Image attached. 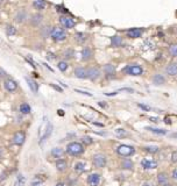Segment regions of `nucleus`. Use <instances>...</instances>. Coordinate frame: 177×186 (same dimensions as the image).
Wrapping results in <instances>:
<instances>
[{
	"instance_id": "e433bc0d",
	"label": "nucleus",
	"mask_w": 177,
	"mask_h": 186,
	"mask_svg": "<svg viewBox=\"0 0 177 186\" xmlns=\"http://www.w3.org/2000/svg\"><path fill=\"white\" fill-rule=\"evenodd\" d=\"M75 40H76L78 43H83V42L86 41V35H85L84 33H77V34L75 35Z\"/></svg>"
},
{
	"instance_id": "ea45409f",
	"label": "nucleus",
	"mask_w": 177,
	"mask_h": 186,
	"mask_svg": "<svg viewBox=\"0 0 177 186\" xmlns=\"http://www.w3.org/2000/svg\"><path fill=\"white\" fill-rule=\"evenodd\" d=\"M82 142H83L84 144H86V146H90V144L93 143V140H92V137H90V136H83V137H82Z\"/></svg>"
},
{
	"instance_id": "f03ea898",
	"label": "nucleus",
	"mask_w": 177,
	"mask_h": 186,
	"mask_svg": "<svg viewBox=\"0 0 177 186\" xmlns=\"http://www.w3.org/2000/svg\"><path fill=\"white\" fill-rule=\"evenodd\" d=\"M116 152L121 157H129L135 154V148L129 144H119L116 148Z\"/></svg>"
},
{
	"instance_id": "a18cd8bd",
	"label": "nucleus",
	"mask_w": 177,
	"mask_h": 186,
	"mask_svg": "<svg viewBox=\"0 0 177 186\" xmlns=\"http://www.w3.org/2000/svg\"><path fill=\"white\" fill-rule=\"evenodd\" d=\"M77 93H80V94H84V95H87V97H92V93H90V92H86V91H82V90H75Z\"/></svg>"
},
{
	"instance_id": "052dcab7",
	"label": "nucleus",
	"mask_w": 177,
	"mask_h": 186,
	"mask_svg": "<svg viewBox=\"0 0 177 186\" xmlns=\"http://www.w3.org/2000/svg\"><path fill=\"white\" fill-rule=\"evenodd\" d=\"M59 115H63L64 113H63V111H59Z\"/></svg>"
},
{
	"instance_id": "09e8293b",
	"label": "nucleus",
	"mask_w": 177,
	"mask_h": 186,
	"mask_svg": "<svg viewBox=\"0 0 177 186\" xmlns=\"http://www.w3.org/2000/svg\"><path fill=\"white\" fill-rule=\"evenodd\" d=\"M173 178H174L175 180H177V169L173 171Z\"/></svg>"
},
{
	"instance_id": "864d4df0",
	"label": "nucleus",
	"mask_w": 177,
	"mask_h": 186,
	"mask_svg": "<svg viewBox=\"0 0 177 186\" xmlns=\"http://www.w3.org/2000/svg\"><path fill=\"white\" fill-rule=\"evenodd\" d=\"M5 176H6V174H5V173H1V174H0V180H4V179H5V178H6V177H5Z\"/></svg>"
},
{
	"instance_id": "1a4fd4ad",
	"label": "nucleus",
	"mask_w": 177,
	"mask_h": 186,
	"mask_svg": "<svg viewBox=\"0 0 177 186\" xmlns=\"http://www.w3.org/2000/svg\"><path fill=\"white\" fill-rule=\"evenodd\" d=\"M100 76H101V71H100V69L98 68H96V66H91V68H89L87 69V78L90 79V80H97L98 78H100Z\"/></svg>"
},
{
	"instance_id": "9b49d317",
	"label": "nucleus",
	"mask_w": 177,
	"mask_h": 186,
	"mask_svg": "<svg viewBox=\"0 0 177 186\" xmlns=\"http://www.w3.org/2000/svg\"><path fill=\"white\" fill-rule=\"evenodd\" d=\"M27 19H28V14L26 9H19L14 15V21L17 23H23Z\"/></svg>"
},
{
	"instance_id": "412c9836",
	"label": "nucleus",
	"mask_w": 177,
	"mask_h": 186,
	"mask_svg": "<svg viewBox=\"0 0 177 186\" xmlns=\"http://www.w3.org/2000/svg\"><path fill=\"white\" fill-rule=\"evenodd\" d=\"M165 74L174 77V76H177V63H169L165 68Z\"/></svg>"
},
{
	"instance_id": "79ce46f5",
	"label": "nucleus",
	"mask_w": 177,
	"mask_h": 186,
	"mask_svg": "<svg viewBox=\"0 0 177 186\" xmlns=\"http://www.w3.org/2000/svg\"><path fill=\"white\" fill-rule=\"evenodd\" d=\"M171 162L174 163V164H177V151H174L173 154H171Z\"/></svg>"
},
{
	"instance_id": "bf43d9fd",
	"label": "nucleus",
	"mask_w": 177,
	"mask_h": 186,
	"mask_svg": "<svg viewBox=\"0 0 177 186\" xmlns=\"http://www.w3.org/2000/svg\"><path fill=\"white\" fill-rule=\"evenodd\" d=\"M171 136H173V137H174V138H177V133H174V134H173V135H171Z\"/></svg>"
},
{
	"instance_id": "a19ab883",
	"label": "nucleus",
	"mask_w": 177,
	"mask_h": 186,
	"mask_svg": "<svg viewBox=\"0 0 177 186\" xmlns=\"http://www.w3.org/2000/svg\"><path fill=\"white\" fill-rule=\"evenodd\" d=\"M42 183H43V180H42V179H39V176H38V177L32 182V186H41Z\"/></svg>"
},
{
	"instance_id": "0eeeda50",
	"label": "nucleus",
	"mask_w": 177,
	"mask_h": 186,
	"mask_svg": "<svg viewBox=\"0 0 177 186\" xmlns=\"http://www.w3.org/2000/svg\"><path fill=\"white\" fill-rule=\"evenodd\" d=\"M4 87L8 92H14L18 89V83L14 79H12V78H6L4 80Z\"/></svg>"
},
{
	"instance_id": "20e7f679",
	"label": "nucleus",
	"mask_w": 177,
	"mask_h": 186,
	"mask_svg": "<svg viewBox=\"0 0 177 186\" xmlns=\"http://www.w3.org/2000/svg\"><path fill=\"white\" fill-rule=\"evenodd\" d=\"M50 37H51L55 42H62V41H64V40L68 37V34H66V32H65L64 28H61V27H53Z\"/></svg>"
},
{
	"instance_id": "f8f14e48",
	"label": "nucleus",
	"mask_w": 177,
	"mask_h": 186,
	"mask_svg": "<svg viewBox=\"0 0 177 186\" xmlns=\"http://www.w3.org/2000/svg\"><path fill=\"white\" fill-rule=\"evenodd\" d=\"M26 141V134L23 131H17L13 136V143L17 146H22Z\"/></svg>"
},
{
	"instance_id": "de8ad7c7",
	"label": "nucleus",
	"mask_w": 177,
	"mask_h": 186,
	"mask_svg": "<svg viewBox=\"0 0 177 186\" xmlns=\"http://www.w3.org/2000/svg\"><path fill=\"white\" fill-rule=\"evenodd\" d=\"M119 91H116V92H111V93H105V95H107V97H112V95H116V94H118Z\"/></svg>"
},
{
	"instance_id": "58836bf2",
	"label": "nucleus",
	"mask_w": 177,
	"mask_h": 186,
	"mask_svg": "<svg viewBox=\"0 0 177 186\" xmlns=\"http://www.w3.org/2000/svg\"><path fill=\"white\" fill-rule=\"evenodd\" d=\"M116 135L119 136V137H126L127 136V131L125 129H122V128H118V129H116Z\"/></svg>"
},
{
	"instance_id": "bb28decb",
	"label": "nucleus",
	"mask_w": 177,
	"mask_h": 186,
	"mask_svg": "<svg viewBox=\"0 0 177 186\" xmlns=\"http://www.w3.org/2000/svg\"><path fill=\"white\" fill-rule=\"evenodd\" d=\"M64 155V150L62 148H54L53 150H51V156L53 157H55V158H62V156Z\"/></svg>"
},
{
	"instance_id": "473e14b6",
	"label": "nucleus",
	"mask_w": 177,
	"mask_h": 186,
	"mask_svg": "<svg viewBox=\"0 0 177 186\" xmlns=\"http://www.w3.org/2000/svg\"><path fill=\"white\" fill-rule=\"evenodd\" d=\"M146 129L149 130V131H152V133H155V134H158V135H165V134H167V130L160 129V128H153V127H147Z\"/></svg>"
},
{
	"instance_id": "dca6fc26",
	"label": "nucleus",
	"mask_w": 177,
	"mask_h": 186,
	"mask_svg": "<svg viewBox=\"0 0 177 186\" xmlns=\"http://www.w3.org/2000/svg\"><path fill=\"white\" fill-rule=\"evenodd\" d=\"M152 81H153V84H154V85L160 86V85H163V84H165L167 79H165V77H164L163 74H154V76H153V78H152Z\"/></svg>"
},
{
	"instance_id": "7c9ffc66",
	"label": "nucleus",
	"mask_w": 177,
	"mask_h": 186,
	"mask_svg": "<svg viewBox=\"0 0 177 186\" xmlns=\"http://www.w3.org/2000/svg\"><path fill=\"white\" fill-rule=\"evenodd\" d=\"M6 34L7 36H13L17 34V29L14 26H11V25H7L6 26Z\"/></svg>"
},
{
	"instance_id": "f3484780",
	"label": "nucleus",
	"mask_w": 177,
	"mask_h": 186,
	"mask_svg": "<svg viewBox=\"0 0 177 186\" xmlns=\"http://www.w3.org/2000/svg\"><path fill=\"white\" fill-rule=\"evenodd\" d=\"M80 55H82V59L83 61H90L93 57V51H92L91 48L85 47V48L82 49V54Z\"/></svg>"
},
{
	"instance_id": "c9c22d12",
	"label": "nucleus",
	"mask_w": 177,
	"mask_h": 186,
	"mask_svg": "<svg viewBox=\"0 0 177 186\" xmlns=\"http://www.w3.org/2000/svg\"><path fill=\"white\" fill-rule=\"evenodd\" d=\"M51 29H53V27H43V28H42V30H41L42 36L43 37L50 36V35H51Z\"/></svg>"
},
{
	"instance_id": "f704fd0d",
	"label": "nucleus",
	"mask_w": 177,
	"mask_h": 186,
	"mask_svg": "<svg viewBox=\"0 0 177 186\" xmlns=\"http://www.w3.org/2000/svg\"><path fill=\"white\" fill-rule=\"evenodd\" d=\"M57 68H59V71L64 72V71H66V69L69 68V65H68V63H66L65 61H61V62L57 63Z\"/></svg>"
},
{
	"instance_id": "5fc2aeb1",
	"label": "nucleus",
	"mask_w": 177,
	"mask_h": 186,
	"mask_svg": "<svg viewBox=\"0 0 177 186\" xmlns=\"http://www.w3.org/2000/svg\"><path fill=\"white\" fill-rule=\"evenodd\" d=\"M99 106H101V107H106V105L104 104V101H100V102H98Z\"/></svg>"
},
{
	"instance_id": "423d86ee",
	"label": "nucleus",
	"mask_w": 177,
	"mask_h": 186,
	"mask_svg": "<svg viewBox=\"0 0 177 186\" xmlns=\"http://www.w3.org/2000/svg\"><path fill=\"white\" fill-rule=\"evenodd\" d=\"M59 23L62 25L63 28H66V29H71L76 26L75 20L71 17H66V15H61L59 17Z\"/></svg>"
},
{
	"instance_id": "4be33fe9",
	"label": "nucleus",
	"mask_w": 177,
	"mask_h": 186,
	"mask_svg": "<svg viewBox=\"0 0 177 186\" xmlns=\"http://www.w3.org/2000/svg\"><path fill=\"white\" fill-rule=\"evenodd\" d=\"M26 81H27L29 89L32 90V92L38 93V91H39V84H38L34 79H32V78H29V77H26Z\"/></svg>"
},
{
	"instance_id": "13d9d810",
	"label": "nucleus",
	"mask_w": 177,
	"mask_h": 186,
	"mask_svg": "<svg viewBox=\"0 0 177 186\" xmlns=\"http://www.w3.org/2000/svg\"><path fill=\"white\" fill-rule=\"evenodd\" d=\"M141 186H152V185H150L149 183H147V182H146V183H143V184H142Z\"/></svg>"
},
{
	"instance_id": "4468645a",
	"label": "nucleus",
	"mask_w": 177,
	"mask_h": 186,
	"mask_svg": "<svg viewBox=\"0 0 177 186\" xmlns=\"http://www.w3.org/2000/svg\"><path fill=\"white\" fill-rule=\"evenodd\" d=\"M29 21H30V25H32V26L39 27L40 25L42 23V21H43V15H42L41 13H35V14H33V15L30 17Z\"/></svg>"
},
{
	"instance_id": "7ed1b4c3",
	"label": "nucleus",
	"mask_w": 177,
	"mask_h": 186,
	"mask_svg": "<svg viewBox=\"0 0 177 186\" xmlns=\"http://www.w3.org/2000/svg\"><path fill=\"white\" fill-rule=\"evenodd\" d=\"M122 74L128 76H141L143 74V69L139 64H128L122 69Z\"/></svg>"
},
{
	"instance_id": "3c124183",
	"label": "nucleus",
	"mask_w": 177,
	"mask_h": 186,
	"mask_svg": "<svg viewBox=\"0 0 177 186\" xmlns=\"http://www.w3.org/2000/svg\"><path fill=\"white\" fill-rule=\"evenodd\" d=\"M47 57H48L49 59H54V58H55V55H54V54H50V53H49V54L47 55Z\"/></svg>"
},
{
	"instance_id": "a878e982",
	"label": "nucleus",
	"mask_w": 177,
	"mask_h": 186,
	"mask_svg": "<svg viewBox=\"0 0 177 186\" xmlns=\"http://www.w3.org/2000/svg\"><path fill=\"white\" fill-rule=\"evenodd\" d=\"M111 45L114 48L121 47L122 45V38L120 36H112L111 37Z\"/></svg>"
},
{
	"instance_id": "37998d69",
	"label": "nucleus",
	"mask_w": 177,
	"mask_h": 186,
	"mask_svg": "<svg viewBox=\"0 0 177 186\" xmlns=\"http://www.w3.org/2000/svg\"><path fill=\"white\" fill-rule=\"evenodd\" d=\"M139 107L141 108V110H143V111H150V107L148 106V105H143V104H139L138 105Z\"/></svg>"
},
{
	"instance_id": "39448f33",
	"label": "nucleus",
	"mask_w": 177,
	"mask_h": 186,
	"mask_svg": "<svg viewBox=\"0 0 177 186\" xmlns=\"http://www.w3.org/2000/svg\"><path fill=\"white\" fill-rule=\"evenodd\" d=\"M92 163L96 167H105L107 164V159H106V156L104 154H96L93 157H92Z\"/></svg>"
},
{
	"instance_id": "8fccbe9b",
	"label": "nucleus",
	"mask_w": 177,
	"mask_h": 186,
	"mask_svg": "<svg viewBox=\"0 0 177 186\" xmlns=\"http://www.w3.org/2000/svg\"><path fill=\"white\" fill-rule=\"evenodd\" d=\"M51 86H53V87H54V89H55L56 91H59V92H62V89H61V87L56 86V85H54V84H51Z\"/></svg>"
},
{
	"instance_id": "6e6552de",
	"label": "nucleus",
	"mask_w": 177,
	"mask_h": 186,
	"mask_svg": "<svg viewBox=\"0 0 177 186\" xmlns=\"http://www.w3.org/2000/svg\"><path fill=\"white\" fill-rule=\"evenodd\" d=\"M158 165V163L154 159H149V158H143L141 161V167L144 170H154L156 169Z\"/></svg>"
},
{
	"instance_id": "393cba45",
	"label": "nucleus",
	"mask_w": 177,
	"mask_h": 186,
	"mask_svg": "<svg viewBox=\"0 0 177 186\" xmlns=\"http://www.w3.org/2000/svg\"><path fill=\"white\" fill-rule=\"evenodd\" d=\"M47 4L44 0H33V7L38 11H43L46 8Z\"/></svg>"
},
{
	"instance_id": "603ef678",
	"label": "nucleus",
	"mask_w": 177,
	"mask_h": 186,
	"mask_svg": "<svg viewBox=\"0 0 177 186\" xmlns=\"http://www.w3.org/2000/svg\"><path fill=\"white\" fill-rule=\"evenodd\" d=\"M55 186H69L68 184H65V183H57Z\"/></svg>"
},
{
	"instance_id": "6ab92c4d",
	"label": "nucleus",
	"mask_w": 177,
	"mask_h": 186,
	"mask_svg": "<svg viewBox=\"0 0 177 186\" xmlns=\"http://www.w3.org/2000/svg\"><path fill=\"white\" fill-rule=\"evenodd\" d=\"M157 182L161 186H170L169 185V178L165 172H160L157 174Z\"/></svg>"
},
{
	"instance_id": "5701e85b",
	"label": "nucleus",
	"mask_w": 177,
	"mask_h": 186,
	"mask_svg": "<svg viewBox=\"0 0 177 186\" xmlns=\"http://www.w3.org/2000/svg\"><path fill=\"white\" fill-rule=\"evenodd\" d=\"M120 167L121 169H124V170H133L134 169V164H133V162L129 159V158H125L122 162H121V164H120Z\"/></svg>"
},
{
	"instance_id": "680f3d73",
	"label": "nucleus",
	"mask_w": 177,
	"mask_h": 186,
	"mask_svg": "<svg viewBox=\"0 0 177 186\" xmlns=\"http://www.w3.org/2000/svg\"><path fill=\"white\" fill-rule=\"evenodd\" d=\"M2 1H4V0H0V4H1V2H2Z\"/></svg>"
},
{
	"instance_id": "2eb2a0df",
	"label": "nucleus",
	"mask_w": 177,
	"mask_h": 186,
	"mask_svg": "<svg viewBox=\"0 0 177 186\" xmlns=\"http://www.w3.org/2000/svg\"><path fill=\"white\" fill-rule=\"evenodd\" d=\"M74 74H75V77H77L79 79H85V78H87V69H85L83 66H77L74 71Z\"/></svg>"
},
{
	"instance_id": "cd10ccee",
	"label": "nucleus",
	"mask_w": 177,
	"mask_h": 186,
	"mask_svg": "<svg viewBox=\"0 0 177 186\" xmlns=\"http://www.w3.org/2000/svg\"><path fill=\"white\" fill-rule=\"evenodd\" d=\"M75 171L77 172V173H83L85 170H86V164L84 163V162H77L76 164H75Z\"/></svg>"
},
{
	"instance_id": "b1692460",
	"label": "nucleus",
	"mask_w": 177,
	"mask_h": 186,
	"mask_svg": "<svg viewBox=\"0 0 177 186\" xmlns=\"http://www.w3.org/2000/svg\"><path fill=\"white\" fill-rule=\"evenodd\" d=\"M66 167H68V163H66V161H65V159L59 158V159L56 161V169H57V171H59V172H63V171H65V170H66Z\"/></svg>"
},
{
	"instance_id": "ddd939ff",
	"label": "nucleus",
	"mask_w": 177,
	"mask_h": 186,
	"mask_svg": "<svg viewBox=\"0 0 177 186\" xmlns=\"http://www.w3.org/2000/svg\"><path fill=\"white\" fill-rule=\"evenodd\" d=\"M142 34H143L142 28H131L129 30L126 32V35L129 38H139L142 36Z\"/></svg>"
},
{
	"instance_id": "2f4dec72",
	"label": "nucleus",
	"mask_w": 177,
	"mask_h": 186,
	"mask_svg": "<svg viewBox=\"0 0 177 186\" xmlns=\"http://www.w3.org/2000/svg\"><path fill=\"white\" fill-rule=\"evenodd\" d=\"M26 183V178L22 176V174H19L15 179V183H14V186H23Z\"/></svg>"
},
{
	"instance_id": "a211bd4d",
	"label": "nucleus",
	"mask_w": 177,
	"mask_h": 186,
	"mask_svg": "<svg viewBox=\"0 0 177 186\" xmlns=\"http://www.w3.org/2000/svg\"><path fill=\"white\" fill-rule=\"evenodd\" d=\"M103 71H104V74L108 78V77L116 74V66L113 64H105L103 68Z\"/></svg>"
},
{
	"instance_id": "f257e3e1",
	"label": "nucleus",
	"mask_w": 177,
	"mask_h": 186,
	"mask_svg": "<svg viewBox=\"0 0 177 186\" xmlns=\"http://www.w3.org/2000/svg\"><path fill=\"white\" fill-rule=\"evenodd\" d=\"M84 151H85L84 146L80 142H70L66 146V152L70 156H80V155H83Z\"/></svg>"
},
{
	"instance_id": "aec40b11",
	"label": "nucleus",
	"mask_w": 177,
	"mask_h": 186,
	"mask_svg": "<svg viewBox=\"0 0 177 186\" xmlns=\"http://www.w3.org/2000/svg\"><path fill=\"white\" fill-rule=\"evenodd\" d=\"M51 133H53V125L50 123V122H48V125H47V128L44 130V133H43V135H42V137L40 138V144H42L50 135H51Z\"/></svg>"
},
{
	"instance_id": "c85d7f7f",
	"label": "nucleus",
	"mask_w": 177,
	"mask_h": 186,
	"mask_svg": "<svg viewBox=\"0 0 177 186\" xmlns=\"http://www.w3.org/2000/svg\"><path fill=\"white\" fill-rule=\"evenodd\" d=\"M143 150L146 152H148V154L154 155V154H157L158 151H160V148L156 147V146H146V147H143Z\"/></svg>"
},
{
	"instance_id": "c03bdc74",
	"label": "nucleus",
	"mask_w": 177,
	"mask_h": 186,
	"mask_svg": "<svg viewBox=\"0 0 177 186\" xmlns=\"http://www.w3.org/2000/svg\"><path fill=\"white\" fill-rule=\"evenodd\" d=\"M118 91L119 92H120V91H125V92L134 93V90H133V89H131V87H122V89H119Z\"/></svg>"
},
{
	"instance_id": "9d476101",
	"label": "nucleus",
	"mask_w": 177,
	"mask_h": 186,
	"mask_svg": "<svg viewBox=\"0 0 177 186\" xmlns=\"http://www.w3.org/2000/svg\"><path fill=\"white\" fill-rule=\"evenodd\" d=\"M86 182L90 186H99L101 182V176L99 173H91V174H89Z\"/></svg>"
},
{
	"instance_id": "c756f323",
	"label": "nucleus",
	"mask_w": 177,
	"mask_h": 186,
	"mask_svg": "<svg viewBox=\"0 0 177 186\" xmlns=\"http://www.w3.org/2000/svg\"><path fill=\"white\" fill-rule=\"evenodd\" d=\"M19 111L20 113H22V114H29V113L32 112V108H30V106H29L27 102H23V104L20 105Z\"/></svg>"
},
{
	"instance_id": "4c0bfd02",
	"label": "nucleus",
	"mask_w": 177,
	"mask_h": 186,
	"mask_svg": "<svg viewBox=\"0 0 177 186\" xmlns=\"http://www.w3.org/2000/svg\"><path fill=\"white\" fill-rule=\"evenodd\" d=\"M168 51H169L170 56L177 57V44H171V45L168 48Z\"/></svg>"
},
{
	"instance_id": "72a5a7b5",
	"label": "nucleus",
	"mask_w": 177,
	"mask_h": 186,
	"mask_svg": "<svg viewBox=\"0 0 177 186\" xmlns=\"http://www.w3.org/2000/svg\"><path fill=\"white\" fill-rule=\"evenodd\" d=\"M63 57L66 58V59H71L75 57V51L72 49H66L64 53H63Z\"/></svg>"
},
{
	"instance_id": "6e6d98bb",
	"label": "nucleus",
	"mask_w": 177,
	"mask_h": 186,
	"mask_svg": "<svg viewBox=\"0 0 177 186\" xmlns=\"http://www.w3.org/2000/svg\"><path fill=\"white\" fill-rule=\"evenodd\" d=\"M150 120H152L153 122H157V121H158L157 118H150Z\"/></svg>"
},
{
	"instance_id": "49530a36",
	"label": "nucleus",
	"mask_w": 177,
	"mask_h": 186,
	"mask_svg": "<svg viewBox=\"0 0 177 186\" xmlns=\"http://www.w3.org/2000/svg\"><path fill=\"white\" fill-rule=\"evenodd\" d=\"M0 78H5V79L7 78V74H6V71H5L4 69H1V68H0Z\"/></svg>"
},
{
	"instance_id": "4d7b16f0",
	"label": "nucleus",
	"mask_w": 177,
	"mask_h": 186,
	"mask_svg": "<svg viewBox=\"0 0 177 186\" xmlns=\"http://www.w3.org/2000/svg\"><path fill=\"white\" fill-rule=\"evenodd\" d=\"M93 123H95L96 126H99V127H103V126H104L103 123H98V122H93Z\"/></svg>"
}]
</instances>
